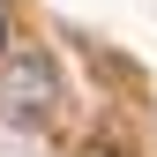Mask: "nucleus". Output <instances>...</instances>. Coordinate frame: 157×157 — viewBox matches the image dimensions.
Returning <instances> with one entry per match:
<instances>
[{"instance_id":"2","label":"nucleus","mask_w":157,"mask_h":157,"mask_svg":"<svg viewBox=\"0 0 157 157\" xmlns=\"http://www.w3.org/2000/svg\"><path fill=\"white\" fill-rule=\"evenodd\" d=\"M0 52H8V15H0Z\"/></svg>"},{"instance_id":"1","label":"nucleus","mask_w":157,"mask_h":157,"mask_svg":"<svg viewBox=\"0 0 157 157\" xmlns=\"http://www.w3.org/2000/svg\"><path fill=\"white\" fill-rule=\"evenodd\" d=\"M60 112V67L52 52H0V120L45 127Z\"/></svg>"}]
</instances>
